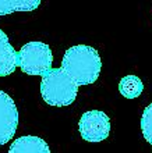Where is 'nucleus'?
Returning <instances> with one entry per match:
<instances>
[{
  "instance_id": "obj_10",
  "label": "nucleus",
  "mask_w": 152,
  "mask_h": 153,
  "mask_svg": "<svg viewBox=\"0 0 152 153\" xmlns=\"http://www.w3.org/2000/svg\"><path fill=\"white\" fill-rule=\"evenodd\" d=\"M141 131L142 135L147 139V142H149L152 145V103L149 106H147L141 117Z\"/></svg>"
},
{
  "instance_id": "obj_1",
  "label": "nucleus",
  "mask_w": 152,
  "mask_h": 153,
  "mask_svg": "<svg viewBox=\"0 0 152 153\" xmlns=\"http://www.w3.org/2000/svg\"><path fill=\"white\" fill-rule=\"evenodd\" d=\"M61 68L81 85H91L99 78L102 60L98 50L87 45H77L67 49L61 60Z\"/></svg>"
},
{
  "instance_id": "obj_5",
  "label": "nucleus",
  "mask_w": 152,
  "mask_h": 153,
  "mask_svg": "<svg viewBox=\"0 0 152 153\" xmlns=\"http://www.w3.org/2000/svg\"><path fill=\"white\" fill-rule=\"evenodd\" d=\"M18 127V110L10 95L0 91V146L11 141Z\"/></svg>"
},
{
  "instance_id": "obj_9",
  "label": "nucleus",
  "mask_w": 152,
  "mask_h": 153,
  "mask_svg": "<svg viewBox=\"0 0 152 153\" xmlns=\"http://www.w3.org/2000/svg\"><path fill=\"white\" fill-rule=\"evenodd\" d=\"M144 91V84L137 75H126L119 82V92L127 99H136Z\"/></svg>"
},
{
  "instance_id": "obj_2",
  "label": "nucleus",
  "mask_w": 152,
  "mask_h": 153,
  "mask_svg": "<svg viewBox=\"0 0 152 153\" xmlns=\"http://www.w3.org/2000/svg\"><path fill=\"white\" fill-rule=\"evenodd\" d=\"M78 85L63 68H52L42 75L40 95L50 106L63 107L74 103Z\"/></svg>"
},
{
  "instance_id": "obj_7",
  "label": "nucleus",
  "mask_w": 152,
  "mask_h": 153,
  "mask_svg": "<svg viewBox=\"0 0 152 153\" xmlns=\"http://www.w3.org/2000/svg\"><path fill=\"white\" fill-rule=\"evenodd\" d=\"M8 153H50V149L42 138L25 135L13 142Z\"/></svg>"
},
{
  "instance_id": "obj_4",
  "label": "nucleus",
  "mask_w": 152,
  "mask_h": 153,
  "mask_svg": "<svg viewBox=\"0 0 152 153\" xmlns=\"http://www.w3.org/2000/svg\"><path fill=\"white\" fill-rule=\"evenodd\" d=\"M81 137L88 142L105 141L110 134V118L100 110H89L81 116L78 123Z\"/></svg>"
},
{
  "instance_id": "obj_6",
  "label": "nucleus",
  "mask_w": 152,
  "mask_h": 153,
  "mask_svg": "<svg viewBox=\"0 0 152 153\" xmlns=\"http://www.w3.org/2000/svg\"><path fill=\"white\" fill-rule=\"evenodd\" d=\"M18 65V53L11 46L8 36L0 29V76H7Z\"/></svg>"
},
{
  "instance_id": "obj_3",
  "label": "nucleus",
  "mask_w": 152,
  "mask_h": 153,
  "mask_svg": "<svg viewBox=\"0 0 152 153\" xmlns=\"http://www.w3.org/2000/svg\"><path fill=\"white\" fill-rule=\"evenodd\" d=\"M52 50L43 42H28L18 52V65L28 75H43L50 70Z\"/></svg>"
},
{
  "instance_id": "obj_8",
  "label": "nucleus",
  "mask_w": 152,
  "mask_h": 153,
  "mask_svg": "<svg viewBox=\"0 0 152 153\" xmlns=\"http://www.w3.org/2000/svg\"><path fill=\"white\" fill-rule=\"evenodd\" d=\"M42 0H0V16H8L17 11H34Z\"/></svg>"
}]
</instances>
